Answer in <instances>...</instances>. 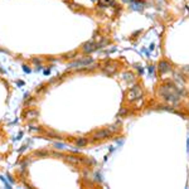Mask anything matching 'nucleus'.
<instances>
[{
    "label": "nucleus",
    "mask_w": 189,
    "mask_h": 189,
    "mask_svg": "<svg viewBox=\"0 0 189 189\" xmlns=\"http://www.w3.org/2000/svg\"><path fill=\"white\" fill-rule=\"evenodd\" d=\"M111 135V131L110 130H100V131H97V133H94L93 134V139L94 140H102V139H106V138H109Z\"/></svg>",
    "instance_id": "obj_3"
},
{
    "label": "nucleus",
    "mask_w": 189,
    "mask_h": 189,
    "mask_svg": "<svg viewBox=\"0 0 189 189\" xmlns=\"http://www.w3.org/2000/svg\"><path fill=\"white\" fill-rule=\"evenodd\" d=\"M183 72H184L185 75H189V66H185V67H183Z\"/></svg>",
    "instance_id": "obj_10"
},
{
    "label": "nucleus",
    "mask_w": 189,
    "mask_h": 189,
    "mask_svg": "<svg viewBox=\"0 0 189 189\" xmlns=\"http://www.w3.org/2000/svg\"><path fill=\"white\" fill-rule=\"evenodd\" d=\"M159 93L163 96L164 100L169 101V102H178L179 101V93L177 92L175 87L173 85H165L162 86V88L159 90Z\"/></svg>",
    "instance_id": "obj_1"
},
{
    "label": "nucleus",
    "mask_w": 189,
    "mask_h": 189,
    "mask_svg": "<svg viewBox=\"0 0 189 189\" xmlns=\"http://www.w3.org/2000/svg\"><path fill=\"white\" fill-rule=\"evenodd\" d=\"M128 100L129 101H136V100H139V99H141V96H143V90H141V87L139 86V85H135V86H133L129 91H128Z\"/></svg>",
    "instance_id": "obj_2"
},
{
    "label": "nucleus",
    "mask_w": 189,
    "mask_h": 189,
    "mask_svg": "<svg viewBox=\"0 0 189 189\" xmlns=\"http://www.w3.org/2000/svg\"><path fill=\"white\" fill-rule=\"evenodd\" d=\"M92 59L91 58H85V59H81V61H77L75 63H71L70 67H82V66H86L88 63H91Z\"/></svg>",
    "instance_id": "obj_6"
},
{
    "label": "nucleus",
    "mask_w": 189,
    "mask_h": 189,
    "mask_svg": "<svg viewBox=\"0 0 189 189\" xmlns=\"http://www.w3.org/2000/svg\"><path fill=\"white\" fill-rule=\"evenodd\" d=\"M124 78L128 80V81H133V80H134V75H133L131 72H129V73L126 72V73H124Z\"/></svg>",
    "instance_id": "obj_8"
},
{
    "label": "nucleus",
    "mask_w": 189,
    "mask_h": 189,
    "mask_svg": "<svg viewBox=\"0 0 189 189\" xmlns=\"http://www.w3.org/2000/svg\"><path fill=\"white\" fill-rule=\"evenodd\" d=\"M159 72L160 73H167L170 71V63L168 61H160L159 62Z\"/></svg>",
    "instance_id": "obj_4"
},
{
    "label": "nucleus",
    "mask_w": 189,
    "mask_h": 189,
    "mask_svg": "<svg viewBox=\"0 0 189 189\" xmlns=\"http://www.w3.org/2000/svg\"><path fill=\"white\" fill-rule=\"evenodd\" d=\"M96 48H97V44L94 43V42H92V41H90V42H87V43L83 44V52H86V53H91Z\"/></svg>",
    "instance_id": "obj_5"
},
{
    "label": "nucleus",
    "mask_w": 189,
    "mask_h": 189,
    "mask_svg": "<svg viewBox=\"0 0 189 189\" xmlns=\"http://www.w3.org/2000/svg\"><path fill=\"white\" fill-rule=\"evenodd\" d=\"M99 4H100L102 8H106V7H114V5H115V0H100Z\"/></svg>",
    "instance_id": "obj_7"
},
{
    "label": "nucleus",
    "mask_w": 189,
    "mask_h": 189,
    "mask_svg": "<svg viewBox=\"0 0 189 189\" xmlns=\"http://www.w3.org/2000/svg\"><path fill=\"white\" fill-rule=\"evenodd\" d=\"M86 144H87V140L83 139V138H81V139L77 140V145H78V146H83V145H86Z\"/></svg>",
    "instance_id": "obj_9"
}]
</instances>
